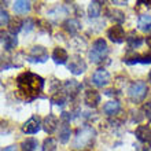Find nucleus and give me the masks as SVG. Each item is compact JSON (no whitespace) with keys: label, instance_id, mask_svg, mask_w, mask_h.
Returning <instances> with one entry per match:
<instances>
[{"label":"nucleus","instance_id":"obj_1","mask_svg":"<svg viewBox=\"0 0 151 151\" xmlns=\"http://www.w3.org/2000/svg\"><path fill=\"white\" fill-rule=\"evenodd\" d=\"M17 88L18 91L29 99H33L43 91L44 88V78L39 74L32 72H25L18 76L17 78Z\"/></svg>","mask_w":151,"mask_h":151},{"label":"nucleus","instance_id":"obj_2","mask_svg":"<svg viewBox=\"0 0 151 151\" xmlns=\"http://www.w3.org/2000/svg\"><path fill=\"white\" fill-rule=\"evenodd\" d=\"M109 52V47L106 40L103 39H96L92 44V48L89 50V59H91L92 63H100L102 60L106 58Z\"/></svg>","mask_w":151,"mask_h":151},{"label":"nucleus","instance_id":"obj_3","mask_svg":"<svg viewBox=\"0 0 151 151\" xmlns=\"http://www.w3.org/2000/svg\"><path fill=\"white\" fill-rule=\"evenodd\" d=\"M93 136H95L93 128L84 127L83 129H78L77 136H76V139H74V143H73V147L74 148H85L88 144L93 140Z\"/></svg>","mask_w":151,"mask_h":151},{"label":"nucleus","instance_id":"obj_4","mask_svg":"<svg viewBox=\"0 0 151 151\" xmlns=\"http://www.w3.org/2000/svg\"><path fill=\"white\" fill-rule=\"evenodd\" d=\"M128 95L131 96L132 100L140 102L144 99V96L147 95V85L144 81H135L131 84V87L128 89Z\"/></svg>","mask_w":151,"mask_h":151},{"label":"nucleus","instance_id":"obj_5","mask_svg":"<svg viewBox=\"0 0 151 151\" xmlns=\"http://www.w3.org/2000/svg\"><path fill=\"white\" fill-rule=\"evenodd\" d=\"M40 117L39 115H33L30 118L26 121V122L22 125V132L24 133H28V135H35L37 132L40 131V125H43V124H40Z\"/></svg>","mask_w":151,"mask_h":151},{"label":"nucleus","instance_id":"obj_6","mask_svg":"<svg viewBox=\"0 0 151 151\" xmlns=\"http://www.w3.org/2000/svg\"><path fill=\"white\" fill-rule=\"evenodd\" d=\"M28 59L30 62H40L41 63V62H45L48 59V52L44 47L36 45V47H33L30 50V52H29V55H28Z\"/></svg>","mask_w":151,"mask_h":151},{"label":"nucleus","instance_id":"obj_7","mask_svg":"<svg viewBox=\"0 0 151 151\" xmlns=\"http://www.w3.org/2000/svg\"><path fill=\"white\" fill-rule=\"evenodd\" d=\"M68 69L73 73V74L78 76V74H81V73L85 72L87 65H85V62L83 60V58L74 55V56L70 58V62H69V65H68Z\"/></svg>","mask_w":151,"mask_h":151},{"label":"nucleus","instance_id":"obj_8","mask_svg":"<svg viewBox=\"0 0 151 151\" xmlns=\"http://www.w3.org/2000/svg\"><path fill=\"white\" fill-rule=\"evenodd\" d=\"M107 37L111 40L113 43L115 44H121L124 40L127 39L125 36V32H124V28L121 25H114L107 30Z\"/></svg>","mask_w":151,"mask_h":151},{"label":"nucleus","instance_id":"obj_9","mask_svg":"<svg viewBox=\"0 0 151 151\" xmlns=\"http://www.w3.org/2000/svg\"><path fill=\"white\" fill-rule=\"evenodd\" d=\"M92 83L96 87H106L110 83V74L106 69H98L92 76Z\"/></svg>","mask_w":151,"mask_h":151},{"label":"nucleus","instance_id":"obj_10","mask_svg":"<svg viewBox=\"0 0 151 151\" xmlns=\"http://www.w3.org/2000/svg\"><path fill=\"white\" fill-rule=\"evenodd\" d=\"M56 128H58V117H55L54 114H48L43 119V129L48 135H51L56 131Z\"/></svg>","mask_w":151,"mask_h":151},{"label":"nucleus","instance_id":"obj_11","mask_svg":"<svg viewBox=\"0 0 151 151\" xmlns=\"http://www.w3.org/2000/svg\"><path fill=\"white\" fill-rule=\"evenodd\" d=\"M136 137L142 143H148L151 140V128L148 125H139L136 128Z\"/></svg>","mask_w":151,"mask_h":151},{"label":"nucleus","instance_id":"obj_12","mask_svg":"<svg viewBox=\"0 0 151 151\" xmlns=\"http://www.w3.org/2000/svg\"><path fill=\"white\" fill-rule=\"evenodd\" d=\"M84 102H85L87 106H89V107H96V106L100 103V93L98 91L89 89V91H87L85 95H84Z\"/></svg>","mask_w":151,"mask_h":151},{"label":"nucleus","instance_id":"obj_13","mask_svg":"<svg viewBox=\"0 0 151 151\" xmlns=\"http://www.w3.org/2000/svg\"><path fill=\"white\" fill-rule=\"evenodd\" d=\"M52 59H54V62H55L56 65H65L69 60V55L65 48L56 47L55 50H54V52H52Z\"/></svg>","mask_w":151,"mask_h":151},{"label":"nucleus","instance_id":"obj_14","mask_svg":"<svg viewBox=\"0 0 151 151\" xmlns=\"http://www.w3.org/2000/svg\"><path fill=\"white\" fill-rule=\"evenodd\" d=\"M1 43H3V47L4 50H7V51H11L12 48L17 47V44H18V40H17L15 36H10L7 33L1 32Z\"/></svg>","mask_w":151,"mask_h":151},{"label":"nucleus","instance_id":"obj_15","mask_svg":"<svg viewBox=\"0 0 151 151\" xmlns=\"http://www.w3.org/2000/svg\"><path fill=\"white\" fill-rule=\"evenodd\" d=\"M124 62L128 65H135V63H151V54H144V55H135L132 58H125Z\"/></svg>","mask_w":151,"mask_h":151},{"label":"nucleus","instance_id":"obj_16","mask_svg":"<svg viewBox=\"0 0 151 151\" xmlns=\"http://www.w3.org/2000/svg\"><path fill=\"white\" fill-rule=\"evenodd\" d=\"M70 127H69V121H63L59 127V142L60 143H68L70 139Z\"/></svg>","mask_w":151,"mask_h":151},{"label":"nucleus","instance_id":"obj_17","mask_svg":"<svg viewBox=\"0 0 151 151\" xmlns=\"http://www.w3.org/2000/svg\"><path fill=\"white\" fill-rule=\"evenodd\" d=\"M30 1H25V0H18L14 3L12 8H14V11L17 14H26V12L30 11Z\"/></svg>","mask_w":151,"mask_h":151},{"label":"nucleus","instance_id":"obj_18","mask_svg":"<svg viewBox=\"0 0 151 151\" xmlns=\"http://www.w3.org/2000/svg\"><path fill=\"white\" fill-rule=\"evenodd\" d=\"M137 26H139V29L140 30H143V32H150L151 30V15H148V14H143V15L139 18Z\"/></svg>","mask_w":151,"mask_h":151},{"label":"nucleus","instance_id":"obj_19","mask_svg":"<svg viewBox=\"0 0 151 151\" xmlns=\"http://www.w3.org/2000/svg\"><path fill=\"white\" fill-rule=\"evenodd\" d=\"M127 43L131 48H137L143 44V39H142L140 36H137L135 32H131L127 37Z\"/></svg>","mask_w":151,"mask_h":151},{"label":"nucleus","instance_id":"obj_20","mask_svg":"<svg viewBox=\"0 0 151 151\" xmlns=\"http://www.w3.org/2000/svg\"><path fill=\"white\" fill-rule=\"evenodd\" d=\"M80 87H81V85H80L76 80H69V81H66V84H65V92L70 96H74L76 93L78 92Z\"/></svg>","mask_w":151,"mask_h":151},{"label":"nucleus","instance_id":"obj_21","mask_svg":"<svg viewBox=\"0 0 151 151\" xmlns=\"http://www.w3.org/2000/svg\"><path fill=\"white\" fill-rule=\"evenodd\" d=\"M24 22H25V21H22L21 18H18V17H17L15 19L11 21V22L8 24V32L11 33L12 36H15L17 33H18L21 29L24 28Z\"/></svg>","mask_w":151,"mask_h":151},{"label":"nucleus","instance_id":"obj_22","mask_svg":"<svg viewBox=\"0 0 151 151\" xmlns=\"http://www.w3.org/2000/svg\"><path fill=\"white\" fill-rule=\"evenodd\" d=\"M63 29L70 35H76L80 29V24L77 19H68L63 24Z\"/></svg>","mask_w":151,"mask_h":151},{"label":"nucleus","instance_id":"obj_23","mask_svg":"<svg viewBox=\"0 0 151 151\" xmlns=\"http://www.w3.org/2000/svg\"><path fill=\"white\" fill-rule=\"evenodd\" d=\"M118 110H119V103L117 100H110V102H107L103 106V111L109 115H113L115 113H118Z\"/></svg>","mask_w":151,"mask_h":151},{"label":"nucleus","instance_id":"obj_24","mask_svg":"<svg viewBox=\"0 0 151 151\" xmlns=\"http://www.w3.org/2000/svg\"><path fill=\"white\" fill-rule=\"evenodd\" d=\"M37 140L33 139V137H28V139H25L22 143H21V147L24 151H35L37 147Z\"/></svg>","mask_w":151,"mask_h":151},{"label":"nucleus","instance_id":"obj_25","mask_svg":"<svg viewBox=\"0 0 151 151\" xmlns=\"http://www.w3.org/2000/svg\"><path fill=\"white\" fill-rule=\"evenodd\" d=\"M100 1H91L89 3V7H88V14H89V17L91 18H96V17H99L100 14V8H102V6H100Z\"/></svg>","mask_w":151,"mask_h":151},{"label":"nucleus","instance_id":"obj_26","mask_svg":"<svg viewBox=\"0 0 151 151\" xmlns=\"http://www.w3.org/2000/svg\"><path fill=\"white\" fill-rule=\"evenodd\" d=\"M107 14H110V18H111L114 22H118V24H122L125 21V14L119 10H107Z\"/></svg>","mask_w":151,"mask_h":151},{"label":"nucleus","instance_id":"obj_27","mask_svg":"<svg viewBox=\"0 0 151 151\" xmlns=\"http://www.w3.org/2000/svg\"><path fill=\"white\" fill-rule=\"evenodd\" d=\"M41 151H56V140L52 139V137H47L44 140Z\"/></svg>","mask_w":151,"mask_h":151},{"label":"nucleus","instance_id":"obj_28","mask_svg":"<svg viewBox=\"0 0 151 151\" xmlns=\"http://www.w3.org/2000/svg\"><path fill=\"white\" fill-rule=\"evenodd\" d=\"M66 99H68V96L65 95L63 92H59V93H55V95L52 96V102L55 104H58V106H62V104L66 102Z\"/></svg>","mask_w":151,"mask_h":151},{"label":"nucleus","instance_id":"obj_29","mask_svg":"<svg viewBox=\"0 0 151 151\" xmlns=\"http://www.w3.org/2000/svg\"><path fill=\"white\" fill-rule=\"evenodd\" d=\"M0 14H1V19H0L1 26H6V25L10 24V22H8V19H10V18H8V12L4 11V10H1V12H0Z\"/></svg>","mask_w":151,"mask_h":151},{"label":"nucleus","instance_id":"obj_30","mask_svg":"<svg viewBox=\"0 0 151 151\" xmlns=\"http://www.w3.org/2000/svg\"><path fill=\"white\" fill-rule=\"evenodd\" d=\"M143 110L146 113V115L148 117V119L151 121V102H147V103L143 104Z\"/></svg>","mask_w":151,"mask_h":151},{"label":"nucleus","instance_id":"obj_31","mask_svg":"<svg viewBox=\"0 0 151 151\" xmlns=\"http://www.w3.org/2000/svg\"><path fill=\"white\" fill-rule=\"evenodd\" d=\"M1 151H18V148H17V146H8V147L3 148Z\"/></svg>","mask_w":151,"mask_h":151},{"label":"nucleus","instance_id":"obj_32","mask_svg":"<svg viewBox=\"0 0 151 151\" xmlns=\"http://www.w3.org/2000/svg\"><path fill=\"white\" fill-rule=\"evenodd\" d=\"M146 43H147V45L151 48V36H148V37H147V40H146Z\"/></svg>","mask_w":151,"mask_h":151},{"label":"nucleus","instance_id":"obj_33","mask_svg":"<svg viewBox=\"0 0 151 151\" xmlns=\"http://www.w3.org/2000/svg\"><path fill=\"white\" fill-rule=\"evenodd\" d=\"M148 81L151 83V70H150V73H148Z\"/></svg>","mask_w":151,"mask_h":151},{"label":"nucleus","instance_id":"obj_34","mask_svg":"<svg viewBox=\"0 0 151 151\" xmlns=\"http://www.w3.org/2000/svg\"><path fill=\"white\" fill-rule=\"evenodd\" d=\"M148 146H150V148H151V140H150V142H148Z\"/></svg>","mask_w":151,"mask_h":151}]
</instances>
